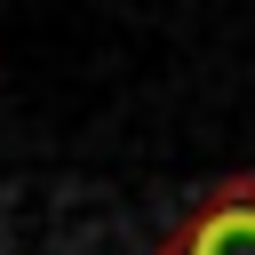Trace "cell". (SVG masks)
Here are the masks:
<instances>
[{
  "label": "cell",
  "mask_w": 255,
  "mask_h": 255,
  "mask_svg": "<svg viewBox=\"0 0 255 255\" xmlns=\"http://www.w3.org/2000/svg\"><path fill=\"white\" fill-rule=\"evenodd\" d=\"M159 255H255V175H223L159 239Z\"/></svg>",
  "instance_id": "1"
}]
</instances>
